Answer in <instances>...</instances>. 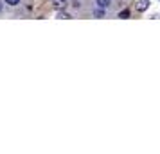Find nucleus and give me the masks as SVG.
<instances>
[{
  "label": "nucleus",
  "mask_w": 160,
  "mask_h": 154,
  "mask_svg": "<svg viewBox=\"0 0 160 154\" xmlns=\"http://www.w3.org/2000/svg\"><path fill=\"white\" fill-rule=\"evenodd\" d=\"M149 4H151L149 0H138L137 4H135V9L140 11V13H144L146 9H149Z\"/></svg>",
  "instance_id": "f257e3e1"
},
{
  "label": "nucleus",
  "mask_w": 160,
  "mask_h": 154,
  "mask_svg": "<svg viewBox=\"0 0 160 154\" xmlns=\"http://www.w3.org/2000/svg\"><path fill=\"white\" fill-rule=\"evenodd\" d=\"M110 4H112V0H95V6L99 9H108Z\"/></svg>",
  "instance_id": "f03ea898"
},
{
  "label": "nucleus",
  "mask_w": 160,
  "mask_h": 154,
  "mask_svg": "<svg viewBox=\"0 0 160 154\" xmlns=\"http://www.w3.org/2000/svg\"><path fill=\"white\" fill-rule=\"evenodd\" d=\"M104 11H106V9H99V7H97V9L94 11V16H95V18H102V16L106 15Z\"/></svg>",
  "instance_id": "7ed1b4c3"
},
{
  "label": "nucleus",
  "mask_w": 160,
  "mask_h": 154,
  "mask_svg": "<svg viewBox=\"0 0 160 154\" xmlns=\"http://www.w3.org/2000/svg\"><path fill=\"white\" fill-rule=\"evenodd\" d=\"M128 16H130V9H124L119 13V18H128Z\"/></svg>",
  "instance_id": "20e7f679"
},
{
  "label": "nucleus",
  "mask_w": 160,
  "mask_h": 154,
  "mask_svg": "<svg viewBox=\"0 0 160 154\" xmlns=\"http://www.w3.org/2000/svg\"><path fill=\"white\" fill-rule=\"evenodd\" d=\"M4 2H6L8 6H13V7H15V6H18V4H20V0H4Z\"/></svg>",
  "instance_id": "39448f33"
},
{
  "label": "nucleus",
  "mask_w": 160,
  "mask_h": 154,
  "mask_svg": "<svg viewBox=\"0 0 160 154\" xmlns=\"http://www.w3.org/2000/svg\"><path fill=\"white\" fill-rule=\"evenodd\" d=\"M2 9H4V4H2V2H0V13H2Z\"/></svg>",
  "instance_id": "423d86ee"
}]
</instances>
